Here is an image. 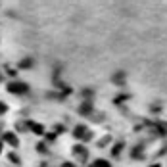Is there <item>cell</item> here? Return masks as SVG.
Segmentation results:
<instances>
[{"mask_svg": "<svg viewBox=\"0 0 167 167\" xmlns=\"http://www.w3.org/2000/svg\"><path fill=\"white\" fill-rule=\"evenodd\" d=\"M6 88H8V92H10V94H17V96L27 94V92H29V85L23 83V81H10Z\"/></svg>", "mask_w": 167, "mask_h": 167, "instance_id": "6da1fadb", "label": "cell"}, {"mask_svg": "<svg viewBox=\"0 0 167 167\" xmlns=\"http://www.w3.org/2000/svg\"><path fill=\"white\" fill-rule=\"evenodd\" d=\"M73 137H75V138L88 140V138L92 137V132L88 131V127H86V125H77V127H75V131H73Z\"/></svg>", "mask_w": 167, "mask_h": 167, "instance_id": "7a4b0ae2", "label": "cell"}, {"mask_svg": "<svg viewBox=\"0 0 167 167\" xmlns=\"http://www.w3.org/2000/svg\"><path fill=\"white\" fill-rule=\"evenodd\" d=\"M2 138H4V142H8L12 148H17V146H19V138H17L16 132H12V131L4 132V137H2Z\"/></svg>", "mask_w": 167, "mask_h": 167, "instance_id": "3957f363", "label": "cell"}, {"mask_svg": "<svg viewBox=\"0 0 167 167\" xmlns=\"http://www.w3.org/2000/svg\"><path fill=\"white\" fill-rule=\"evenodd\" d=\"M73 154L77 155V161H85V160L88 158V152H86L85 146H75V148H73Z\"/></svg>", "mask_w": 167, "mask_h": 167, "instance_id": "277c9868", "label": "cell"}, {"mask_svg": "<svg viewBox=\"0 0 167 167\" xmlns=\"http://www.w3.org/2000/svg\"><path fill=\"white\" fill-rule=\"evenodd\" d=\"M27 127H29V131L35 132V135H44V127L40 123H37V121H27Z\"/></svg>", "mask_w": 167, "mask_h": 167, "instance_id": "5b68a950", "label": "cell"}, {"mask_svg": "<svg viewBox=\"0 0 167 167\" xmlns=\"http://www.w3.org/2000/svg\"><path fill=\"white\" fill-rule=\"evenodd\" d=\"M92 111V104H90V100H86V102L79 108V114H83V115H86V114H90Z\"/></svg>", "mask_w": 167, "mask_h": 167, "instance_id": "8992f818", "label": "cell"}, {"mask_svg": "<svg viewBox=\"0 0 167 167\" xmlns=\"http://www.w3.org/2000/svg\"><path fill=\"white\" fill-rule=\"evenodd\" d=\"M33 63H35V62H33V58H25V60L19 62L17 67H19V69H29V67H33Z\"/></svg>", "mask_w": 167, "mask_h": 167, "instance_id": "52a82bcc", "label": "cell"}, {"mask_svg": "<svg viewBox=\"0 0 167 167\" xmlns=\"http://www.w3.org/2000/svg\"><path fill=\"white\" fill-rule=\"evenodd\" d=\"M90 167H111V163H109L108 160H102V158H100V160H94V161L90 163Z\"/></svg>", "mask_w": 167, "mask_h": 167, "instance_id": "ba28073f", "label": "cell"}, {"mask_svg": "<svg viewBox=\"0 0 167 167\" xmlns=\"http://www.w3.org/2000/svg\"><path fill=\"white\" fill-rule=\"evenodd\" d=\"M123 146H125L123 142H117L115 146H114V150H111V155H115V158H117V155L121 154V150H123Z\"/></svg>", "mask_w": 167, "mask_h": 167, "instance_id": "9c48e42d", "label": "cell"}, {"mask_svg": "<svg viewBox=\"0 0 167 167\" xmlns=\"http://www.w3.org/2000/svg\"><path fill=\"white\" fill-rule=\"evenodd\" d=\"M142 155H144V146H138L132 150V158H142Z\"/></svg>", "mask_w": 167, "mask_h": 167, "instance_id": "30bf717a", "label": "cell"}, {"mask_svg": "<svg viewBox=\"0 0 167 167\" xmlns=\"http://www.w3.org/2000/svg\"><path fill=\"white\" fill-rule=\"evenodd\" d=\"M8 160H10V163H16V165H17V163H19V155L14 154V152H10V154H8Z\"/></svg>", "mask_w": 167, "mask_h": 167, "instance_id": "8fae6325", "label": "cell"}, {"mask_svg": "<svg viewBox=\"0 0 167 167\" xmlns=\"http://www.w3.org/2000/svg\"><path fill=\"white\" fill-rule=\"evenodd\" d=\"M8 111V104L6 102H2V100H0V115H4Z\"/></svg>", "mask_w": 167, "mask_h": 167, "instance_id": "7c38bea8", "label": "cell"}, {"mask_svg": "<svg viewBox=\"0 0 167 167\" xmlns=\"http://www.w3.org/2000/svg\"><path fill=\"white\" fill-rule=\"evenodd\" d=\"M108 142H109V137H104L102 140L98 142V146H100V148H104V144H108Z\"/></svg>", "mask_w": 167, "mask_h": 167, "instance_id": "4fadbf2b", "label": "cell"}, {"mask_svg": "<svg viewBox=\"0 0 167 167\" xmlns=\"http://www.w3.org/2000/svg\"><path fill=\"white\" fill-rule=\"evenodd\" d=\"M125 100H127L125 94H123V96H117V98H115V104H121V102H125Z\"/></svg>", "mask_w": 167, "mask_h": 167, "instance_id": "5bb4252c", "label": "cell"}, {"mask_svg": "<svg viewBox=\"0 0 167 167\" xmlns=\"http://www.w3.org/2000/svg\"><path fill=\"white\" fill-rule=\"evenodd\" d=\"M62 167H77V165H75L73 161H63V163H62Z\"/></svg>", "mask_w": 167, "mask_h": 167, "instance_id": "9a60e30c", "label": "cell"}, {"mask_svg": "<svg viewBox=\"0 0 167 167\" xmlns=\"http://www.w3.org/2000/svg\"><path fill=\"white\" fill-rule=\"evenodd\" d=\"M37 150H39V152H46V144H44V142H40Z\"/></svg>", "mask_w": 167, "mask_h": 167, "instance_id": "2e32d148", "label": "cell"}, {"mask_svg": "<svg viewBox=\"0 0 167 167\" xmlns=\"http://www.w3.org/2000/svg\"><path fill=\"white\" fill-rule=\"evenodd\" d=\"M63 131H65L63 125H56V132H63Z\"/></svg>", "mask_w": 167, "mask_h": 167, "instance_id": "e0dca14e", "label": "cell"}, {"mask_svg": "<svg viewBox=\"0 0 167 167\" xmlns=\"http://www.w3.org/2000/svg\"><path fill=\"white\" fill-rule=\"evenodd\" d=\"M16 73H17V71H14V69H12V67H8V75H12V77H14V75H16Z\"/></svg>", "mask_w": 167, "mask_h": 167, "instance_id": "ac0fdd59", "label": "cell"}, {"mask_svg": "<svg viewBox=\"0 0 167 167\" xmlns=\"http://www.w3.org/2000/svg\"><path fill=\"white\" fill-rule=\"evenodd\" d=\"M0 154H2V144H0Z\"/></svg>", "mask_w": 167, "mask_h": 167, "instance_id": "d6986e66", "label": "cell"}, {"mask_svg": "<svg viewBox=\"0 0 167 167\" xmlns=\"http://www.w3.org/2000/svg\"><path fill=\"white\" fill-rule=\"evenodd\" d=\"M0 81H2V73H0Z\"/></svg>", "mask_w": 167, "mask_h": 167, "instance_id": "ffe728a7", "label": "cell"}, {"mask_svg": "<svg viewBox=\"0 0 167 167\" xmlns=\"http://www.w3.org/2000/svg\"><path fill=\"white\" fill-rule=\"evenodd\" d=\"M42 167H44V165H42Z\"/></svg>", "mask_w": 167, "mask_h": 167, "instance_id": "44dd1931", "label": "cell"}]
</instances>
